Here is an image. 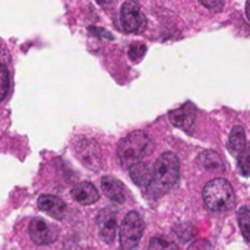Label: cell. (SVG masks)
<instances>
[{"instance_id": "9c48e42d", "label": "cell", "mask_w": 250, "mask_h": 250, "mask_svg": "<svg viewBox=\"0 0 250 250\" xmlns=\"http://www.w3.org/2000/svg\"><path fill=\"white\" fill-rule=\"evenodd\" d=\"M196 107L190 101H188L182 107L168 111V120L173 126L182 129L186 133H190L196 120Z\"/></svg>"}, {"instance_id": "6da1fadb", "label": "cell", "mask_w": 250, "mask_h": 250, "mask_svg": "<svg viewBox=\"0 0 250 250\" xmlns=\"http://www.w3.org/2000/svg\"><path fill=\"white\" fill-rule=\"evenodd\" d=\"M152 173H154L152 182L148 186L149 192L155 193L157 196L166 193L180 179V160H179V157L171 151L161 154L152 167Z\"/></svg>"}, {"instance_id": "5b68a950", "label": "cell", "mask_w": 250, "mask_h": 250, "mask_svg": "<svg viewBox=\"0 0 250 250\" xmlns=\"http://www.w3.org/2000/svg\"><path fill=\"white\" fill-rule=\"evenodd\" d=\"M120 23L125 32L139 34L146 26V18L141 12L138 0H126L120 7Z\"/></svg>"}, {"instance_id": "9a60e30c", "label": "cell", "mask_w": 250, "mask_h": 250, "mask_svg": "<svg viewBox=\"0 0 250 250\" xmlns=\"http://www.w3.org/2000/svg\"><path fill=\"white\" fill-rule=\"evenodd\" d=\"M198 163L202 168L208 171H223L224 170V161L220 154L215 151H204L198 157Z\"/></svg>"}, {"instance_id": "277c9868", "label": "cell", "mask_w": 250, "mask_h": 250, "mask_svg": "<svg viewBox=\"0 0 250 250\" xmlns=\"http://www.w3.org/2000/svg\"><path fill=\"white\" fill-rule=\"evenodd\" d=\"M144 230H145V223L142 217L136 211L127 212L119 230V240L122 250L136 249L144 236Z\"/></svg>"}, {"instance_id": "ffe728a7", "label": "cell", "mask_w": 250, "mask_h": 250, "mask_svg": "<svg viewBox=\"0 0 250 250\" xmlns=\"http://www.w3.org/2000/svg\"><path fill=\"white\" fill-rule=\"evenodd\" d=\"M146 53V45L144 42H133L127 50V56L132 62H139Z\"/></svg>"}, {"instance_id": "8992f818", "label": "cell", "mask_w": 250, "mask_h": 250, "mask_svg": "<svg viewBox=\"0 0 250 250\" xmlns=\"http://www.w3.org/2000/svg\"><path fill=\"white\" fill-rule=\"evenodd\" d=\"M75 155L79 163L91 171H100L103 164V155L100 145L89 138H82L75 144Z\"/></svg>"}, {"instance_id": "52a82bcc", "label": "cell", "mask_w": 250, "mask_h": 250, "mask_svg": "<svg viewBox=\"0 0 250 250\" xmlns=\"http://www.w3.org/2000/svg\"><path fill=\"white\" fill-rule=\"evenodd\" d=\"M28 234L29 239L38 245V246H47L51 245L57 240L59 237V230L56 226L47 223L41 217H35L31 220L29 227H28Z\"/></svg>"}, {"instance_id": "7a4b0ae2", "label": "cell", "mask_w": 250, "mask_h": 250, "mask_svg": "<svg viewBox=\"0 0 250 250\" xmlns=\"http://www.w3.org/2000/svg\"><path fill=\"white\" fill-rule=\"evenodd\" d=\"M154 151V142L146 132L136 130L125 136L117 145V157L123 167H130L142 161Z\"/></svg>"}, {"instance_id": "5bb4252c", "label": "cell", "mask_w": 250, "mask_h": 250, "mask_svg": "<svg viewBox=\"0 0 250 250\" xmlns=\"http://www.w3.org/2000/svg\"><path fill=\"white\" fill-rule=\"evenodd\" d=\"M246 133L242 126H234L230 132L229 142H227V149L231 155L239 157L245 148H246Z\"/></svg>"}, {"instance_id": "ac0fdd59", "label": "cell", "mask_w": 250, "mask_h": 250, "mask_svg": "<svg viewBox=\"0 0 250 250\" xmlns=\"http://www.w3.org/2000/svg\"><path fill=\"white\" fill-rule=\"evenodd\" d=\"M10 88V76H9V69L6 64L0 63V103L7 97Z\"/></svg>"}, {"instance_id": "7c38bea8", "label": "cell", "mask_w": 250, "mask_h": 250, "mask_svg": "<svg viewBox=\"0 0 250 250\" xmlns=\"http://www.w3.org/2000/svg\"><path fill=\"white\" fill-rule=\"evenodd\" d=\"M70 196L81 205H92L98 202L100 192L91 182H82L70 189Z\"/></svg>"}, {"instance_id": "7402d4cb", "label": "cell", "mask_w": 250, "mask_h": 250, "mask_svg": "<svg viewBox=\"0 0 250 250\" xmlns=\"http://www.w3.org/2000/svg\"><path fill=\"white\" fill-rule=\"evenodd\" d=\"M88 31L91 34H94L95 37H100V38H107V40H114V37L111 35V32L105 31L104 28H98V26H89Z\"/></svg>"}, {"instance_id": "4fadbf2b", "label": "cell", "mask_w": 250, "mask_h": 250, "mask_svg": "<svg viewBox=\"0 0 250 250\" xmlns=\"http://www.w3.org/2000/svg\"><path fill=\"white\" fill-rule=\"evenodd\" d=\"M129 176L136 186L148 188L152 182L154 173H152V168L149 167V164L139 161V163H135L133 166L129 167Z\"/></svg>"}, {"instance_id": "8fae6325", "label": "cell", "mask_w": 250, "mask_h": 250, "mask_svg": "<svg viewBox=\"0 0 250 250\" xmlns=\"http://www.w3.org/2000/svg\"><path fill=\"white\" fill-rule=\"evenodd\" d=\"M101 190L111 202H114L117 205H120L126 201L125 185L113 176H104L101 179Z\"/></svg>"}, {"instance_id": "603a6c76", "label": "cell", "mask_w": 250, "mask_h": 250, "mask_svg": "<svg viewBox=\"0 0 250 250\" xmlns=\"http://www.w3.org/2000/svg\"><path fill=\"white\" fill-rule=\"evenodd\" d=\"M205 246H208L207 242H196V243H193V246L189 250H209V248L205 249Z\"/></svg>"}, {"instance_id": "d6986e66", "label": "cell", "mask_w": 250, "mask_h": 250, "mask_svg": "<svg viewBox=\"0 0 250 250\" xmlns=\"http://www.w3.org/2000/svg\"><path fill=\"white\" fill-rule=\"evenodd\" d=\"M239 158V171L242 176L249 177L250 176V144L246 145L245 151L237 157Z\"/></svg>"}, {"instance_id": "44dd1931", "label": "cell", "mask_w": 250, "mask_h": 250, "mask_svg": "<svg viewBox=\"0 0 250 250\" xmlns=\"http://www.w3.org/2000/svg\"><path fill=\"white\" fill-rule=\"evenodd\" d=\"M199 1L204 7L214 10V12H220L224 7V0H199Z\"/></svg>"}, {"instance_id": "cb8c5ba5", "label": "cell", "mask_w": 250, "mask_h": 250, "mask_svg": "<svg viewBox=\"0 0 250 250\" xmlns=\"http://www.w3.org/2000/svg\"><path fill=\"white\" fill-rule=\"evenodd\" d=\"M113 1H114V0H97V3H98V4H101V6H104V7L110 6Z\"/></svg>"}, {"instance_id": "3957f363", "label": "cell", "mask_w": 250, "mask_h": 250, "mask_svg": "<svg viewBox=\"0 0 250 250\" xmlns=\"http://www.w3.org/2000/svg\"><path fill=\"white\" fill-rule=\"evenodd\" d=\"M205 207L212 212L229 211L236 204V193L229 180L217 177L208 182L202 190Z\"/></svg>"}, {"instance_id": "ba28073f", "label": "cell", "mask_w": 250, "mask_h": 250, "mask_svg": "<svg viewBox=\"0 0 250 250\" xmlns=\"http://www.w3.org/2000/svg\"><path fill=\"white\" fill-rule=\"evenodd\" d=\"M95 221H97L100 237L107 245H113V242L116 240V233H117V208L114 207L103 208L97 214Z\"/></svg>"}, {"instance_id": "d4e9b609", "label": "cell", "mask_w": 250, "mask_h": 250, "mask_svg": "<svg viewBox=\"0 0 250 250\" xmlns=\"http://www.w3.org/2000/svg\"><path fill=\"white\" fill-rule=\"evenodd\" d=\"M246 16H248V19H249L250 22V0L246 1Z\"/></svg>"}, {"instance_id": "2e32d148", "label": "cell", "mask_w": 250, "mask_h": 250, "mask_svg": "<svg viewBox=\"0 0 250 250\" xmlns=\"http://www.w3.org/2000/svg\"><path fill=\"white\" fill-rule=\"evenodd\" d=\"M237 223L242 230V234L246 242L250 243V208L249 207H242L237 211Z\"/></svg>"}, {"instance_id": "30bf717a", "label": "cell", "mask_w": 250, "mask_h": 250, "mask_svg": "<svg viewBox=\"0 0 250 250\" xmlns=\"http://www.w3.org/2000/svg\"><path fill=\"white\" fill-rule=\"evenodd\" d=\"M37 207L40 211L54 220H63L67 211L66 202L54 195H41L37 201Z\"/></svg>"}, {"instance_id": "e0dca14e", "label": "cell", "mask_w": 250, "mask_h": 250, "mask_svg": "<svg viewBox=\"0 0 250 250\" xmlns=\"http://www.w3.org/2000/svg\"><path fill=\"white\" fill-rule=\"evenodd\" d=\"M146 250H179V246L166 237L157 236V237H152L149 240V245H148Z\"/></svg>"}]
</instances>
